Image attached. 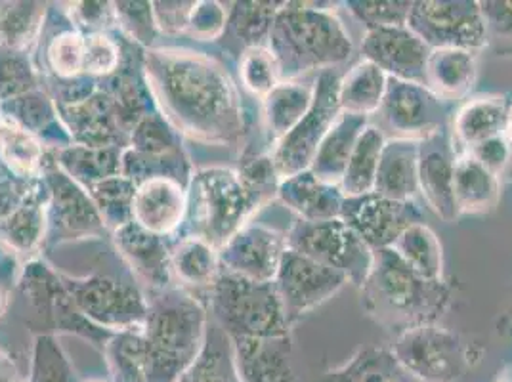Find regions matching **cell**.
<instances>
[{
  "label": "cell",
  "mask_w": 512,
  "mask_h": 382,
  "mask_svg": "<svg viewBox=\"0 0 512 382\" xmlns=\"http://www.w3.org/2000/svg\"><path fill=\"white\" fill-rule=\"evenodd\" d=\"M144 75L155 109L176 134L211 146H237L245 134L243 104L224 65L186 48H150Z\"/></svg>",
  "instance_id": "1"
},
{
  "label": "cell",
  "mask_w": 512,
  "mask_h": 382,
  "mask_svg": "<svg viewBox=\"0 0 512 382\" xmlns=\"http://www.w3.org/2000/svg\"><path fill=\"white\" fill-rule=\"evenodd\" d=\"M331 2H283L266 46L274 54L281 83L335 69L354 54V43Z\"/></svg>",
  "instance_id": "2"
},
{
  "label": "cell",
  "mask_w": 512,
  "mask_h": 382,
  "mask_svg": "<svg viewBox=\"0 0 512 382\" xmlns=\"http://www.w3.org/2000/svg\"><path fill=\"white\" fill-rule=\"evenodd\" d=\"M142 335L146 382H180L207 346V308L195 295L178 289L151 295Z\"/></svg>",
  "instance_id": "3"
},
{
  "label": "cell",
  "mask_w": 512,
  "mask_h": 382,
  "mask_svg": "<svg viewBox=\"0 0 512 382\" xmlns=\"http://www.w3.org/2000/svg\"><path fill=\"white\" fill-rule=\"evenodd\" d=\"M362 293L363 306L371 316L404 331L434 323L449 300L444 281H428L415 274L392 249L375 253Z\"/></svg>",
  "instance_id": "4"
},
{
  "label": "cell",
  "mask_w": 512,
  "mask_h": 382,
  "mask_svg": "<svg viewBox=\"0 0 512 382\" xmlns=\"http://www.w3.org/2000/svg\"><path fill=\"white\" fill-rule=\"evenodd\" d=\"M264 203L266 199L251 190L237 170L226 167L193 170L184 220L188 226L182 228V235H197L220 251L251 222Z\"/></svg>",
  "instance_id": "5"
},
{
  "label": "cell",
  "mask_w": 512,
  "mask_h": 382,
  "mask_svg": "<svg viewBox=\"0 0 512 382\" xmlns=\"http://www.w3.org/2000/svg\"><path fill=\"white\" fill-rule=\"evenodd\" d=\"M209 295L220 329L230 339H283L291 323L274 283H256L220 270Z\"/></svg>",
  "instance_id": "6"
},
{
  "label": "cell",
  "mask_w": 512,
  "mask_h": 382,
  "mask_svg": "<svg viewBox=\"0 0 512 382\" xmlns=\"http://www.w3.org/2000/svg\"><path fill=\"white\" fill-rule=\"evenodd\" d=\"M341 73L321 71L314 81V100L304 119L281 142L270 149V157L279 180L310 170L327 132L341 117Z\"/></svg>",
  "instance_id": "7"
},
{
  "label": "cell",
  "mask_w": 512,
  "mask_h": 382,
  "mask_svg": "<svg viewBox=\"0 0 512 382\" xmlns=\"http://www.w3.org/2000/svg\"><path fill=\"white\" fill-rule=\"evenodd\" d=\"M287 245L300 255L339 272L358 289H362L375 262V251L341 218L323 222L299 220L287 234Z\"/></svg>",
  "instance_id": "8"
},
{
  "label": "cell",
  "mask_w": 512,
  "mask_h": 382,
  "mask_svg": "<svg viewBox=\"0 0 512 382\" xmlns=\"http://www.w3.org/2000/svg\"><path fill=\"white\" fill-rule=\"evenodd\" d=\"M60 276L79 312L96 327L115 335L144 325L148 297L138 285L107 276Z\"/></svg>",
  "instance_id": "9"
},
{
  "label": "cell",
  "mask_w": 512,
  "mask_h": 382,
  "mask_svg": "<svg viewBox=\"0 0 512 382\" xmlns=\"http://www.w3.org/2000/svg\"><path fill=\"white\" fill-rule=\"evenodd\" d=\"M407 27L430 50L461 48L476 52L488 43V25L480 2L474 0L411 2Z\"/></svg>",
  "instance_id": "10"
},
{
  "label": "cell",
  "mask_w": 512,
  "mask_h": 382,
  "mask_svg": "<svg viewBox=\"0 0 512 382\" xmlns=\"http://www.w3.org/2000/svg\"><path fill=\"white\" fill-rule=\"evenodd\" d=\"M396 360L427 382H451L469 365V346L436 323L406 329L394 346Z\"/></svg>",
  "instance_id": "11"
},
{
  "label": "cell",
  "mask_w": 512,
  "mask_h": 382,
  "mask_svg": "<svg viewBox=\"0 0 512 382\" xmlns=\"http://www.w3.org/2000/svg\"><path fill=\"white\" fill-rule=\"evenodd\" d=\"M384 134L421 142L444 130L451 123L448 102L430 92L427 86L388 79L383 104L379 109Z\"/></svg>",
  "instance_id": "12"
},
{
  "label": "cell",
  "mask_w": 512,
  "mask_h": 382,
  "mask_svg": "<svg viewBox=\"0 0 512 382\" xmlns=\"http://www.w3.org/2000/svg\"><path fill=\"white\" fill-rule=\"evenodd\" d=\"M18 285L35 312L43 316L58 333H75L104 344L113 337V333L96 327L79 312L65 289L60 272H56L44 260H29L18 277Z\"/></svg>",
  "instance_id": "13"
},
{
  "label": "cell",
  "mask_w": 512,
  "mask_h": 382,
  "mask_svg": "<svg viewBox=\"0 0 512 382\" xmlns=\"http://www.w3.org/2000/svg\"><path fill=\"white\" fill-rule=\"evenodd\" d=\"M43 180L48 191V237L56 234L67 239H83L106 234V224L90 193L56 165L50 149Z\"/></svg>",
  "instance_id": "14"
},
{
  "label": "cell",
  "mask_w": 512,
  "mask_h": 382,
  "mask_svg": "<svg viewBox=\"0 0 512 382\" xmlns=\"http://www.w3.org/2000/svg\"><path fill=\"white\" fill-rule=\"evenodd\" d=\"M348 279L320 262L287 249L281 260L274 287L291 327L302 316L335 297Z\"/></svg>",
  "instance_id": "15"
},
{
  "label": "cell",
  "mask_w": 512,
  "mask_h": 382,
  "mask_svg": "<svg viewBox=\"0 0 512 382\" xmlns=\"http://www.w3.org/2000/svg\"><path fill=\"white\" fill-rule=\"evenodd\" d=\"M341 220L377 253L390 249L406 228L423 222V211L415 201H394L373 191L360 197H346Z\"/></svg>",
  "instance_id": "16"
},
{
  "label": "cell",
  "mask_w": 512,
  "mask_h": 382,
  "mask_svg": "<svg viewBox=\"0 0 512 382\" xmlns=\"http://www.w3.org/2000/svg\"><path fill=\"white\" fill-rule=\"evenodd\" d=\"M287 249V234L249 222L218 251L220 270L256 283H274Z\"/></svg>",
  "instance_id": "17"
},
{
  "label": "cell",
  "mask_w": 512,
  "mask_h": 382,
  "mask_svg": "<svg viewBox=\"0 0 512 382\" xmlns=\"http://www.w3.org/2000/svg\"><path fill=\"white\" fill-rule=\"evenodd\" d=\"M430 48L407 25L365 31L362 60L377 65L388 79L425 85Z\"/></svg>",
  "instance_id": "18"
},
{
  "label": "cell",
  "mask_w": 512,
  "mask_h": 382,
  "mask_svg": "<svg viewBox=\"0 0 512 382\" xmlns=\"http://www.w3.org/2000/svg\"><path fill=\"white\" fill-rule=\"evenodd\" d=\"M457 151L449 127L419 142V195L444 222L459 216L453 195Z\"/></svg>",
  "instance_id": "19"
},
{
  "label": "cell",
  "mask_w": 512,
  "mask_h": 382,
  "mask_svg": "<svg viewBox=\"0 0 512 382\" xmlns=\"http://www.w3.org/2000/svg\"><path fill=\"white\" fill-rule=\"evenodd\" d=\"M113 245L150 295L171 291L174 283L171 247L165 237L151 234L136 222H130L113 232Z\"/></svg>",
  "instance_id": "20"
},
{
  "label": "cell",
  "mask_w": 512,
  "mask_h": 382,
  "mask_svg": "<svg viewBox=\"0 0 512 382\" xmlns=\"http://www.w3.org/2000/svg\"><path fill=\"white\" fill-rule=\"evenodd\" d=\"M60 119L64 123L73 144L92 148H127V130L121 125L111 96L100 86L71 106H58Z\"/></svg>",
  "instance_id": "21"
},
{
  "label": "cell",
  "mask_w": 512,
  "mask_h": 382,
  "mask_svg": "<svg viewBox=\"0 0 512 382\" xmlns=\"http://www.w3.org/2000/svg\"><path fill=\"white\" fill-rule=\"evenodd\" d=\"M188 213V188L171 178H155L140 184L134 195L132 222L151 234H176Z\"/></svg>",
  "instance_id": "22"
},
{
  "label": "cell",
  "mask_w": 512,
  "mask_h": 382,
  "mask_svg": "<svg viewBox=\"0 0 512 382\" xmlns=\"http://www.w3.org/2000/svg\"><path fill=\"white\" fill-rule=\"evenodd\" d=\"M48 237V191L43 176L18 207L0 218V245L27 262L41 251Z\"/></svg>",
  "instance_id": "23"
},
{
  "label": "cell",
  "mask_w": 512,
  "mask_h": 382,
  "mask_svg": "<svg viewBox=\"0 0 512 382\" xmlns=\"http://www.w3.org/2000/svg\"><path fill=\"white\" fill-rule=\"evenodd\" d=\"M0 115L39 138L44 148L50 151H58L73 144L60 119L54 98L43 88L0 102Z\"/></svg>",
  "instance_id": "24"
},
{
  "label": "cell",
  "mask_w": 512,
  "mask_h": 382,
  "mask_svg": "<svg viewBox=\"0 0 512 382\" xmlns=\"http://www.w3.org/2000/svg\"><path fill=\"white\" fill-rule=\"evenodd\" d=\"M276 197L287 209L297 214L302 222L341 218L342 205L346 199L339 186L321 182L312 170H304L279 180Z\"/></svg>",
  "instance_id": "25"
},
{
  "label": "cell",
  "mask_w": 512,
  "mask_h": 382,
  "mask_svg": "<svg viewBox=\"0 0 512 382\" xmlns=\"http://www.w3.org/2000/svg\"><path fill=\"white\" fill-rule=\"evenodd\" d=\"M478 77L476 52L461 48H434L428 54L425 86L444 102L463 100Z\"/></svg>",
  "instance_id": "26"
},
{
  "label": "cell",
  "mask_w": 512,
  "mask_h": 382,
  "mask_svg": "<svg viewBox=\"0 0 512 382\" xmlns=\"http://www.w3.org/2000/svg\"><path fill=\"white\" fill-rule=\"evenodd\" d=\"M507 102L501 96H478L465 102L451 115L449 130L457 149H469L503 134L509 119Z\"/></svg>",
  "instance_id": "27"
},
{
  "label": "cell",
  "mask_w": 512,
  "mask_h": 382,
  "mask_svg": "<svg viewBox=\"0 0 512 382\" xmlns=\"http://www.w3.org/2000/svg\"><path fill=\"white\" fill-rule=\"evenodd\" d=\"M375 193L394 201H415L419 195V142L404 138L386 140Z\"/></svg>",
  "instance_id": "28"
},
{
  "label": "cell",
  "mask_w": 512,
  "mask_h": 382,
  "mask_svg": "<svg viewBox=\"0 0 512 382\" xmlns=\"http://www.w3.org/2000/svg\"><path fill=\"white\" fill-rule=\"evenodd\" d=\"M369 125V119L354 113H344L323 138L310 170L325 184L341 186L342 176L350 163L354 148Z\"/></svg>",
  "instance_id": "29"
},
{
  "label": "cell",
  "mask_w": 512,
  "mask_h": 382,
  "mask_svg": "<svg viewBox=\"0 0 512 382\" xmlns=\"http://www.w3.org/2000/svg\"><path fill=\"white\" fill-rule=\"evenodd\" d=\"M314 100V85L300 81L279 83L262 100V125L270 149L281 142L308 113Z\"/></svg>",
  "instance_id": "30"
},
{
  "label": "cell",
  "mask_w": 512,
  "mask_h": 382,
  "mask_svg": "<svg viewBox=\"0 0 512 382\" xmlns=\"http://www.w3.org/2000/svg\"><path fill=\"white\" fill-rule=\"evenodd\" d=\"M453 195L459 214L490 213L501 197V178L482 167L469 151H457Z\"/></svg>",
  "instance_id": "31"
},
{
  "label": "cell",
  "mask_w": 512,
  "mask_h": 382,
  "mask_svg": "<svg viewBox=\"0 0 512 382\" xmlns=\"http://www.w3.org/2000/svg\"><path fill=\"white\" fill-rule=\"evenodd\" d=\"M174 281L188 289L209 293L220 276L218 249L197 235H182L171 247Z\"/></svg>",
  "instance_id": "32"
},
{
  "label": "cell",
  "mask_w": 512,
  "mask_h": 382,
  "mask_svg": "<svg viewBox=\"0 0 512 382\" xmlns=\"http://www.w3.org/2000/svg\"><path fill=\"white\" fill-rule=\"evenodd\" d=\"M123 149L117 146L109 148H92L71 144L64 149L52 151L54 161L64 170L69 178H73L83 188H92L94 184L121 174Z\"/></svg>",
  "instance_id": "33"
},
{
  "label": "cell",
  "mask_w": 512,
  "mask_h": 382,
  "mask_svg": "<svg viewBox=\"0 0 512 382\" xmlns=\"http://www.w3.org/2000/svg\"><path fill=\"white\" fill-rule=\"evenodd\" d=\"M48 149L43 142L0 115V165L16 178L33 182L43 176Z\"/></svg>",
  "instance_id": "34"
},
{
  "label": "cell",
  "mask_w": 512,
  "mask_h": 382,
  "mask_svg": "<svg viewBox=\"0 0 512 382\" xmlns=\"http://www.w3.org/2000/svg\"><path fill=\"white\" fill-rule=\"evenodd\" d=\"M388 77L371 62H358L346 75H341L339 100L344 113L371 117L379 113Z\"/></svg>",
  "instance_id": "35"
},
{
  "label": "cell",
  "mask_w": 512,
  "mask_h": 382,
  "mask_svg": "<svg viewBox=\"0 0 512 382\" xmlns=\"http://www.w3.org/2000/svg\"><path fill=\"white\" fill-rule=\"evenodd\" d=\"M386 140L388 136L377 125L369 123L363 130L339 186L344 197H360L375 191V180Z\"/></svg>",
  "instance_id": "36"
},
{
  "label": "cell",
  "mask_w": 512,
  "mask_h": 382,
  "mask_svg": "<svg viewBox=\"0 0 512 382\" xmlns=\"http://www.w3.org/2000/svg\"><path fill=\"white\" fill-rule=\"evenodd\" d=\"M407 266L428 281H442L444 253L442 243L425 222L406 228L390 247Z\"/></svg>",
  "instance_id": "37"
},
{
  "label": "cell",
  "mask_w": 512,
  "mask_h": 382,
  "mask_svg": "<svg viewBox=\"0 0 512 382\" xmlns=\"http://www.w3.org/2000/svg\"><path fill=\"white\" fill-rule=\"evenodd\" d=\"M121 174L127 176L128 180H132L136 186L155 178H171L188 188L193 170L184 149L150 155V153H140V151L125 148L123 159H121Z\"/></svg>",
  "instance_id": "38"
},
{
  "label": "cell",
  "mask_w": 512,
  "mask_h": 382,
  "mask_svg": "<svg viewBox=\"0 0 512 382\" xmlns=\"http://www.w3.org/2000/svg\"><path fill=\"white\" fill-rule=\"evenodd\" d=\"M44 22V2H2L0 46L29 52L43 37Z\"/></svg>",
  "instance_id": "39"
},
{
  "label": "cell",
  "mask_w": 512,
  "mask_h": 382,
  "mask_svg": "<svg viewBox=\"0 0 512 382\" xmlns=\"http://www.w3.org/2000/svg\"><path fill=\"white\" fill-rule=\"evenodd\" d=\"M283 2H235L228 12V27L243 52L253 46H266L274 20Z\"/></svg>",
  "instance_id": "40"
},
{
  "label": "cell",
  "mask_w": 512,
  "mask_h": 382,
  "mask_svg": "<svg viewBox=\"0 0 512 382\" xmlns=\"http://www.w3.org/2000/svg\"><path fill=\"white\" fill-rule=\"evenodd\" d=\"M136 188L138 186L123 174L111 176L88 188V193L111 234L132 222V205H134Z\"/></svg>",
  "instance_id": "41"
},
{
  "label": "cell",
  "mask_w": 512,
  "mask_h": 382,
  "mask_svg": "<svg viewBox=\"0 0 512 382\" xmlns=\"http://www.w3.org/2000/svg\"><path fill=\"white\" fill-rule=\"evenodd\" d=\"M113 382H146L142 325L115 333L106 344Z\"/></svg>",
  "instance_id": "42"
},
{
  "label": "cell",
  "mask_w": 512,
  "mask_h": 382,
  "mask_svg": "<svg viewBox=\"0 0 512 382\" xmlns=\"http://www.w3.org/2000/svg\"><path fill=\"white\" fill-rule=\"evenodd\" d=\"M44 60L48 69L62 81H73L83 77L85 64V35L73 25L62 29L46 44Z\"/></svg>",
  "instance_id": "43"
},
{
  "label": "cell",
  "mask_w": 512,
  "mask_h": 382,
  "mask_svg": "<svg viewBox=\"0 0 512 382\" xmlns=\"http://www.w3.org/2000/svg\"><path fill=\"white\" fill-rule=\"evenodd\" d=\"M37 88H41V79L29 52L0 46V102Z\"/></svg>",
  "instance_id": "44"
},
{
  "label": "cell",
  "mask_w": 512,
  "mask_h": 382,
  "mask_svg": "<svg viewBox=\"0 0 512 382\" xmlns=\"http://www.w3.org/2000/svg\"><path fill=\"white\" fill-rule=\"evenodd\" d=\"M239 79L243 88L260 100L281 83L278 62L268 46H253L241 52Z\"/></svg>",
  "instance_id": "45"
},
{
  "label": "cell",
  "mask_w": 512,
  "mask_h": 382,
  "mask_svg": "<svg viewBox=\"0 0 512 382\" xmlns=\"http://www.w3.org/2000/svg\"><path fill=\"white\" fill-rule=\"evenodd\" d=\"M29 382H77L69 358L54 335H39L33 344Z\"/></svg>",
  "instance_id": "46"
},
{
  "label": "cell",
  "mask_w": 512,
  "mask_h": 382,
  "mask_svg": "<svg viewBox=\"0 0 512 382\" xmlns=\"http://www.w3.org/2000/svg\"><path fill=\"white\" fill-rule=\"evenodd\" d=\"M127 148L140 151V153H171L180 148L178 134L167 123V119L159 111H151L144 115L128 134Z\"/></svg>",
  "instance_id": "47"
},
{
  "label": "cell",
  "mask_w": 512,
  "mask_h": 382,
  "mask_svg": "<svg viewBox=\"0 0 512 382\" xmlns=\"http://www.w3.org/2000/svg\"><path fill=\"white\" fill-rule=\"evenodd\" d=\"M115 14H117V29L127 41L138 44L144 50L153 48L159 29L153 18L151 2H140V0L115 2Z\"/></svg>",
  "instance_id": "48"
},
{
  "label": "cell",
  "mask_w": 512,
  "mask_h": 382,
  "mask_svg": "<svg viewBox=\"0 0 512 382\" xmlns=\"http://www.w3.org/2000/svg\"><path fill=\"white\" fill-rule=\"evenodd\" d=\"M123 62V39H117L107 33L85 35V64L83 75L104 81L111 77Z\"/></svg>",
  "instance_id": "49"
},
{
  "label": "cell",
  "mask_w": 512,
  "mask_h": 382,
  "mask_svg": "<svg viewBox=\"0 0 512 382\" xmlns=\"http://www.w3.org/2000/svg\"><path fill=\"white\" fill-rule=\"evenodd\" d=\"M346 6L367 31L407 25L411 10L409 0H350Z\"/></svg>",
  "instance_id": "50"
},
{
  "label": "cell",
  "mask_w": 512,
  "mask_h": 382,
  "mask_svg": "<svg viewBox=\"0 0 512 382\" xmlns=\"http://www.w3.org/2000/svg\"><path fill=\"white\" fill-rule=\"evenodd\" d=\"M180 382H241L237 375V365L234 360V348L224 354L220 346H207L192 371Z\"/></svg>",
  "instance_id": "51"
},
{
  "label": "cell",
  "mask_w": 512,
  "mask_h": 382,
  "mask_svg": "<svg viewBox=\"0 0 512 382\" xmlns=\"http://www.w3.org/2000/svg\"><path fill=\"white\" fill-rule=\"evenodd\" d=\"M65 6H67L65 10L69 16V23L83 35L107 33L117 27L115 2L85 0V2H71Z\"/></svg>",
  "instance_id": "52"
},
{
  "label": "cell",
  "mask_w": 512,
  "mask_h": 382,
  "mask_svg": "<svg viewBox=\"0 0 512 382\" xmlns=\"http://www.w3.org/2000/svg\"><path fill=\"white\" fill-rule=\"evenodd\" d=\"M228 12L230 8H224V4L216 0L195 2L186 35L195 41L220 39L228 27Z\"/></svg>",
  "instance_id": "53"
},
{
  "label": "cell",
  "mask_w": 512,
  "mask_h": 382,
  "mask_svg": "<svg viewBox=\"0 0 512 382\" xmlns=\"http://www.w3.org/2000/svg\"><path fill=\"white\" fill-rule=\"evenodd\" d=\"M469 153L482 167L493 172L497 178H501L505 174V170L511 167L512 144L505 132L474 146L469 149Z\"/></svg>",
  "instance_id": "54"
},
{
  "label": "cell",
  "mask_w": 512,
  "mask_h": 382,
  "mask_svg": "<svg viewBox=\"0 0 512 382\" xmlns=\"http://www.w3.org/2000/svg\"><path fill=\"white\" fill-rule=\"evenodd\" d=\"M153 4V18L157 23L159 33L163 35H180L186 33L188 23L192 18L195 2H151Z\"/></svg>",
  "instance_id": "55"
},
{
  "label": "cell",
  "mask_w": 512,
  "mask_h": 382,
  "mask_svg": "<svg viewBox=\"0 0 512 382\" xmlns=\"http://www.w3.org/2000/svg\"><path fill=\"white\" fill-rule=\"evenodd\" d=\"M0 382H20V373L8 354L0 350Z\"/></svg>",
  "instance_id": "56"
},
{
  "label": "cell",
  "mask_w": 512,
  "mask_h": 382,
  "mask_svg": "<svg viewBox=\"0 0 512 382\" xmlns=\"http://www.w3.org/2000/svg\"><path fill=\"white\" fill-rule=\"evenodd\" d=\"M6 302H8V285H4V283L0 281V316L4 314Z\"/></svg>",
  "instance_id": "57"
},
{
  "label": "cell",
  "mask_w": 512,
  "mask_h": 382,
  "mask_svg": "<svg viewBox=\"0 0 512 382\" xmlns=\"http://www.w3.org/2000/svg\"><path fill=\"white\" fill-rule=\"evenodd\" d=\"M505 134L509 136L512 144V107L509 109V119H507V128H505Z\"/></svg>",
  "instance_id": "58"
},
{
  "label": "cell",
  "mask_w": 512,
  "mask_h": 382,
  "mask_svg": "<svg viewBox=\"0 0 512 382\" xmlns=\"http://www.w3.org/2000/svg\"><path fill=\"white\" fill-rule=\"evenodd\" d=\"M503 382H512V375H509V377H507Z\"/></svg>",
  "instance_id": "59"
},
{
  "label": "cell",
  "mask_w": 512,
  "mask_h": 382,
  "mask_svg": "<svg viewBox=\"0 0 512 382\" xmlns=\"http://www.w3.org/2000/svg\"><path fill=\"white\" fill-rule=\"evenodd\" d=\"M0 10H2V2H0Z\"/></svg>",
  "instance_id": "60"
},
{
  "label": "cell",
  "mask_w": 512,
  "mask_h": 382,
  "mask_svg": "<svg viewBox=\"0 0 512 382\" xmlns=\"http://www.w3.org/2000/svg\"><path fill=\"white\" fill-rule=\"evenodd\" d=\"M511 6H512V2H511Z\"/></svg>",
  "instance_id": "61"
}]
</instances>
